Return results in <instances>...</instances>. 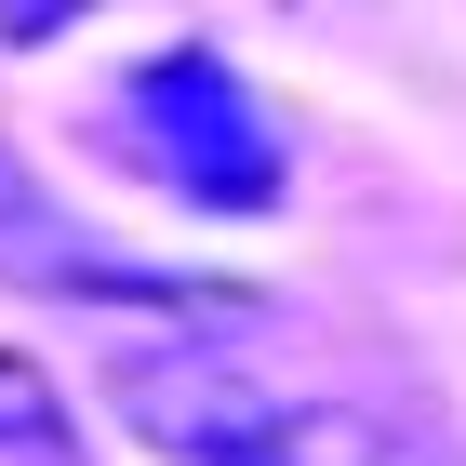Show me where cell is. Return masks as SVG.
I'll return each mask as SVG.
<instances>
[{
  "label": "cell",
  "mask_w": 466,
  "mask_h": 466,
  "mask_svg": "<svg viewBox=\"0 0 466 466\" xmlns=\"http://www.w3.org/2000/svg\"><path fill=\"white\" fill-rule=\"evenodd\" d=\"M0 280H27V293H94V307H160V320L240 307V293H187V280H160V267H134V253H107V240H67L54 200L14 187V160H0Z\"/></svg>",
  "instance_id": "3957f363"
},
{
  "label": "cell",
  "mask_w": 466,
  "mask_h": 466,
  "mask_svg": "<svg viewBox=\"0 0 466 466\" xmlns=\"http://www.w3.org/2000/svg\"><path fill=\"white\" fill-rule=\"evenodd\" d=\"M0 453H67V400L27 360H0Z\"/></svg>",
  "instance_id": "277c9868"
},
{
  "label": "cell",
  "mask_w": 466,
  "mask_h": 466,
  "mask_svg": "<svg viewBox=\"0 0 466 466\" xmlns=\"http://www.w3.org/2000/svg\"><path fill=\"white\" fill-rule=\"evenodd\" d=\"M120 413H147V440L187 466H387L373 413H333V400H267L227 387V373H120Z\"/></svg>",
  "instance_id": "7a4b0ae2"
},
{
  "label": "cell",
  "mask_w": 466,
  "mask_h": 466,
  "mask_svg": "<svg viewBox=\"0 0 466 466\" xmlns=\"http://www.w3.org/2000/svg\"><path fill=\"white\" fill-rule=\"evenodd\" d=\"M134 160L160 187H174L187 214H267L280 200V174H293V147H280V120L240 94V67L227 54H160V67H134Z\"/></svg>",
  "instance_id": "6da1fadb"
},
{
  "label": "cell",
  "mask_w": 466,
  "mask_h": 466,
  "mask_svg": "<svg viewBox=\"0 0 466 466\" xmlns=\"http://www.w3.org/2000/svg\"><path fill=\"white\" fill-rule=\"evenodd\" d=\"M94 0H0V40H54V27H80Z\"/></svg>",
  "instance_id": "5b68a950"
}]
</instances>
